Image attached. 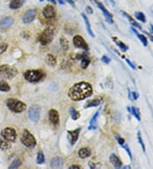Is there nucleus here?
I'll use <instances>...</instances> for the list:
<instances>
[{"mask_svg":"<svg viewBox=\"0 0 153 169\" xmlns=\"http://www.w3.org/2000/svg\"><path fill=\"white\" fill-rule=\"evenodd\" d=\"M147 35H148V37H149V39H150L151 41V42L153 43V36H152V35H151V34H147Z\"/></svg>","mask_w":153,"mask_h":169,"instance_id":"49530a36","label":"nucleus"},{"mask_svg":"<svg viewBox=\"0 0 153 169\" xmlns=\"http://www.w3.org/2000/svg\"><path fill=\"white\" fill-rule=\"evenodd\" d=\"M101 108H99L98 110L95 112V114H94V116L92 117L91 120H90V125H89V129H96L97 125H96V121H97V118L99 116V113L101 112Z\"/></svg>","mask_w":153,"mask_h":169,"instance_id":"412c9836","label":"nucleus"},{"mask_svg":"<svg viewBox=\"0 0 153 169\" xmlns=\"http://www.w3.org/2000/svg\"><path fill=\"white\" fill-rule=\"evenodd\" d=\"M70 114H71V117H72V119L73 120H76L77 119H79L80 113L78 112V111L76 110V108H71Z\"/></svg>","mask_w":153,"mask_h":169,"instance_id":"7c9ffc66","label":"nucleus"},{"mask_svg":"<svg viewBox=\"0 0 153 169\" xmlns=\"http://www.w3.org/2000/svg\"><path fill=\"white\" fill-rule=\"evenodd\" d=\"M101 103V100L99 98L93 99V100H89L87 103L85 104V108H90V107H96Z\"/></svg>","mask_w":153,"mask_h":169,"instance_id":"bb28decb","label":"nucleus"},{"mask_svg":"<svg viewBox=\"0 0 153 169\" xmlns=\"http://www.w3.org/2000/svg\"><path fill=\"white\" fill-rule=\"evenodd\" d=\"M37 15V10L35 9H28L27 11H26V13L23 15L22 21L25 24H29L32 22H33V20L36 18Z\"/></svg>","mask_w":153,"mask_h":169,"instance_id":"1a4fd4ad","label":"nucleus"},{"mask_svg":"<svg viewBox=\"0 0 153 169\" xmlns=\"http://www.w3.org/2000/svg\"><path fill=\"white\" fill-rule=\"evenodd\" d=\"M80 132H81V128H77L73 131H68V139L70 141L71 145H73L76 144V140L78 139V137H79Z\"/></svg>","mask_w":153,"mask_h":169,"instance_id":"ddd939ff","label":"nucleus"},{"mask_svg":"<svg viewBox=\"0 0 153 169\" xmlns=\"http://www.w3.org/2000/svg\"><path fill=\"white\" fill-rule=\"evenodd\" d=\"M44 162V155L42 151H39L37 153V164H43Z\"/></svg>","mask_w":153,"mask_h":169,"instance_id":"f704fd0d","label":"nucleus"},{"mask_svg":"<svg viewBox=\"0 0 153 169\" xmlns=\"http://www.w3.org/2000/svg\"><path fill=\"white\" fill-rule=\"evenodd\" d=\"M122 15H124V16H126V17L128 18V20L129 21V22H130V23H131V24L133 25L134 27H135V28H139V29H142L141 26H140V25H139V23H137V22H135V19L132 18L131 16H130L129 14H127V13L124 12V11H122Z\"/></svg>","mask_w":153,"mask_h":169,"instance_id":"c85d7f7f","label":"nucleus"},{"mask_svg":"<svg viewBox=\"0 0 153 169\" xmlns=\"http://www.w3.org/2000/svg\"><path fill=\"white\" fill-rule=\"evenodd\" d=\"M1 136L3 139H5L9 142H15L17 137L15 130L12 127H6L1 132Z\"/></svg>","mask_w":153,"mask_h":169,"instance_id":"0eeeda50","label":"nucleus"},{"mask_svg":"<svg viewBox=\"0 0 153 169\" xmlns=\"http://www.w3.org/2000/svg\"><path fill=\"white\" fill-rule=\"evenodd\" d=\"M26 0H10L9 8L11 9H17L24 4Z\"/></svg>","mask_w":153,"mask_h":169,"instance_id":"6ab92c4d","label":"nucleus"},{"mask_svg":"<svg viewBox=\"0 0 153 169\" xmlns=\"http://www.w3.org/2000/svg\"><path fill=\"white\" fill-rule=\"evenodd\" d=\"M93 89L90 84L80 82L75 84L68 92V96L73 101H80L92 95Z\"/></svg>","mask_w":153,"mask_h":169,"instance_id":"f257e3e1","label":"nucleus"},{"mask_svg":"<svg viewBox=\"0 0 153 169\" xmlns=\"http://www.w3.org/2000/svg\"><path fill=\"white\" fill-rule=\"evenodd\" d=\"M22 161L20 160V159H15V161H13L12 163L9 165V169H12V168H17V167H19V166H22Z\"/></svg>","mask_w":153,"mask_h":169,"instance_id":"473e14b6","label":"nucleus"},{"mask_svg":"<svg viewBox=\"0 0 153 169\" xmlns=\"http://www.w3.org/2000/svg\"><path fill=\"white\" fill-rule=\"evenodd\" d=\"M18 74V71L15 67L3 64L0 66V77L6 80H11Z\"/></svg>","mask_w":153,"mask_h":169,"instance_id":"7ed1b4c3","label":"nucleus"},{"mask_svg":"<svg viewBox=\"0 0 153 169\" xmlns=\"http://www.w3.org/2000/svg\"><path fill=\"white\" fill-rule=\"evenodd\" d=\"M6 105L9 110L12 111L14 113H22L26 110V108H27L26 103L15 98L7 99Z\"/></svg>","mask_w":153,"mask_h":169,"instance_id":"f03ea898","label":"nucleus"},{"mask_svg":"<svg viewBox=\"0 0 153 169\" xmlns=\"http://www.w3.org/2000/svg\"><path fill=\"white\" fill-rule=\"evenodd\" d=\"M40 112L41 109L37 106H33L29 108L28 110V117L32 121H37L40 118Z\"/></svg>","mask_w":153,"mask_h":169,"instance_id":"9b49d317","label":"nucleus"},{"mask_svg":"<svg viewBox=\"0 0 153 169\" xmlns=\"http://www.w3.org/2000/svg\"><path fill=\"white\" fill-rule=\"evenodd\" d=\"M127 109H128V111L130 112V113L135 116V118H136L139 121L141 120V113H140V109H139L138 108L132 107L131 108H130L129 107H128L127 108Z\"/></svg>","mask_w":153,"mask_h":169,"instance_id":"5701e85b","label":"nucleus"},{"mask_svg":"<svg viewBox=\"0 0 153 169\" xmlns=\"http://www.w3.org/2000/svg\"><path fill=\"white\" fill-rule=\"evenodd\" d=\"M151 31H152V34H153V26L152 25H151Z\"/></svg>","mask_w":153,"mask_h":169,"instance_id":"3c124183","label":"nucleus"},{"mask_svg":"<svg viewBox=\"0 0 153 169\" xmlns=\"http://www.w3.org/2000/svg\"><path fill=\"white\" fill-rule=\"evenodd\" d=\"M54 35H55V28L53 27H48L40 34L39 39H38L40 44L43 45L49 44L53 40Z\"/></svg>","mask_w":153,"mask_h":169,"instance_id":"39448f33","label":"nucleus"},{"mask_svg":"<svg viewBox=\"0 0 153 169\" xmlns=\"http://www.w3.org/2000/svg\"><path fill=\"white\" fill-rule=\"evenodd\" d=\"M73 44H74V45L76 46V48L83 49V50H89L88 44L86 43L84 39H83L82 36H80V35H76V36H74Z\"/></svg>","mask_w":153,"mask_h":169,"instance_id":"9d476101","label":"nucleus"},{"mask_svg":"<svg viewBox=\"0 0 153 169\" xmlns=\"http://www.w3.org/2000/svg\"><path fill=\"white\" fill-rule=\"evenodd\" d=\"M10 90V86L6 81H4L3 80H0V91L1 92H9Z\"/></svg>","mask_w":153,"mask_h":169,"instance_id":"c756f323","label":"nucleus"},{"mask_svg":"<svg viewBox=\"0 0 153 169\" xmlns=\"http://www.w3.org/2000/svg\"><path fill=\"white\" fill-rule=\"evenodd\" d=\"M7 49H8V45H7V44L5 43L0 44V55L3 54V52H5Z\"/></svg>","mask_w":153,"mask_h":169,"instance_id":"4c0bfd02","label":"nucleus"},{"mask_svg":"<svg viewBox=\"0 0 153 169\" xmlns=\"http://www.w3.org/2000/svg\"><path fill=\"white\" fill-rule=\"evenodd\" d=\"M110 161L115 168H121V167H122V161H121V160L119 159V157L116 156L115 154H111V155Z\"/></svg>","mask_w":153,"mask_h":169,"instance_id":"f3484780","label":"nucleus"},{"mask_svg":"<svg viewBox=\"0 0 153 169\" xmlns=\"http://www.w3.org/2000/svg\"><path fill=\"white\" fill-rule=\"evenodd\" d=\"M101 61H103L104 63H106V64H109L111 61V59L108 57V56H106V55H103L102 57H101Z\"/></svg>","mask_w":153,"mask_h":169,"instance_id":"ea45409f","label":"nucleus"},{"mask_svg":"<svg viewBox=\"0 0 153 169\" xmlns=\"http://www.w3.org/2000/svg\"><path fill=\"white\" fill-rule=\"evenodd\" d=\"M112 40H113V41H115V43L116 44V45L119 47L122 52H125V51H127V50H129L128 45H126L125 44L123 43V42H122V41H120V40H117V38L112 37Z\"/></svg>","mask_w":153,"mask_h":169,"instance_id":"b1692460","label":"nucleus"},{"mask_svg":"<svg viewBox=\"0 0 153 169\" xmlns=\"http://www.w3.org/2000/svg\"><path fill=\"white\" fill-rule=\"evenodd\" d=\"M43 16L47 19H53L55 17L56 11L55 9L53 7V5H46L43 9Z\"/></svg>","mask_w":153,"mask_h":169,"instance_id":"f8f14e48","label":"nucleus"},{"mask_svg":"<svg viewBox=\"0 0 153 169\" xmlns=\"http://www.w3.org/2000/svg\"><path fill=\"white\" fill-rule=\"evenodd\" d=\"M124 150H125L126 151H127V153H128V155H129V156L130 157V159H132L133 158V156H132V153H131V151H130V150H129V145H125V144H123L122 145H121Z\"/></svg>","mask_w":153,"mask_h":169,"instance_id":"58836bf2","label":"nucleus"},{"mask_svg":"<svg viewBox=\"0 0 153 169\" xmlns=\"http://www.w3.org/2000/svg\"><path fill=\"white\" fill-rule=\"evenodd\" d=\"M115 138H116V141H117V143H118V144H119L120 145H122L123 144H125V141H124V139H123L122 138H121L120 136H116Z\"/></svg>","mask_w":153,"mask_h":169,"instance_id":"a19ab883","label":"nucleus"},{"mask_svg":"<svg viewBox=\"0 0 153 169\" xmlns=\"http://www.w3.org/2000/svg\"><path fill=\"white\" fill-rule=\"evenodd\" d=\"M60 42H61V45L62 46V48L64 50H67L68 48H69V44H68V41L65 38H61L60 40Z\"/></svg>","mask_w":153,"mask_h":169,"instance_id":"72a5a7b5","label":"nucleus"},{"mask_svg":"<svg viewBox=\"0 0 153 169\" xmlns=\"http://www.w3.org/2000/svg\"><path fill=\"white\" fill-rule=\"evenodd\" d=\"M77 59H81V68L83 69L87 68V67L89 66L90 63V59L88 56V53L84 52L83 54L77 55Z\"/></svg>","mask_w":153,"mask_h":169,"instance_id":"4468645a","label":"nucleus"},{"mask_svg":"<svg viewBox=\"0 0 153 169\" xmlns=\"http://www.w3.org/2000/svg\"><path fill=\"white\" fill-rule=\"evenodd\" d=\"M132 31H133V33L137 36L138 38H139V40H141V42L142 44H143V45L144 46H147V39L146 37L145 36V35H143V34H140L139 33L137 32V30H135V28H131Z\"/></svg>","mask_w":153,"mask_h":169,"instance_id":"a878e982","label":"nucleus"},{"mask_svg":"<svg viewBox=\"0 0 153 169\" xmlns=\"http://www.w3.org/2000/svg\"><path fill=\"white\" fill-rule=\"evenodd\" d=\"M63 166V160L60 157H55L50 161V167L52 168H61Z\"/></svg>","mask_w":153,"mask_h":169,"instance_id":"a211bd4d","label":"nucleus"},{"mask_svg":"<svg viewBox=\"0 0 153 169\" xmlns=\"http://www.w3.org/2000/svg\"><path fill=\"white\" fill-rule=\"evenodd\" d=\"M91 155V150L89 148H82L78 151V156L82 159H85L87 157L90 156Z\"/></svg>","mask_w":153,"mask_h":169,"instance_id":"aec40b11","label":"nucleus"},{"mask_svg":"<svg viewBox=\"0 0 153 169\" xmlns=\"http://www.w3.org/2000/svg\"><path fill=\"white\" fill-rule=\"evenodd\" d=\"M135 18L137 19L138 21H140V22H146V15H145L142 12H139V11L135 12Z\"/></svg>","mask_w":153,"mask_h":169,"instance_id":"2f4dec72","label":"nucleus"},{"mask_svg":"<svg viewBox=\"0 0 153 169\" xmlns=\"http://www.w3.org/2000/svg\"><path fill=\"white\" fill-rule=\"evenodd\" d=\"M10 148H11V145L9 143V141L0 138V149L2 151H7V150H9Z\"/></svg>","mask_w":153,"mask_h":169,"instance_id":"cd10ccee","label":"nucleus"},{"mask_svg":"<svg viewBox=\"0 0 153 169\" xmlns=\"http://www.w3.org/2000/svg\"><path fill=\"white\" fill-rule=\"evenodd\" d=\"M22 145L27 148H34L37 145V141L34 136L28 130H24L21 138Z\"/></svg>","mask_w":153,"mask_h":169,"instance_id":"423d86ee","label":"nucleus"},{"mask_svg":"<svg viewBox=\"0 0 153 169\" xmlns=\"http://www.w3.org/2000/svg\"><path fill=\"white\" fill-rule=\"evenodd\" d=\"M70 169H73V168H81V166H78V165H72V166H71L70 167H69Z\"/></svg>","mask_w":153,"mask_h":169,"instance_id":"c03bdc74","label":"nucleus"},{"mask_svg":"<svg viewBox=\"0 0 153 169\" xmlns=\"http://www.w3.org/2000/svg\"><path fill=\"white\" fill-rule=\"evenodd\" d=\"M45 74L41 70H27L24 74V78L31 83H36L43 80Z\"/></svg>","mask_w":153,"mask_h":169,"instance_id":"20e7f679","label":"nucleus"},{"mask_svg":"<svg viewBox=\"0 0 153 169\" xmlns=\"http://www.w3.org/2000/svg\"><path fill=\"white\" fill-rule=\"evenodd\" d=\"M49 118L50 122L54 125H58L60 121V115L58 111L55 109H50L49 112Z\"/></svg>","mask_w":153,"mask_h":169,"instance_id":"2eb2a0df","label":"nucleus"},{"mask_svg":"<svg viewBox=\"0 0 153 169\" xmlns=\"http://www.w3.org/2000/svg\"><path fill=\"white\" fill-rule=\"evenodd\" d=\"M13 22H14V20H13L12 17L5 16V17L1 19V21H0V28L5 29V28H9L13 24Z\"/></svg>","mask_w":153,"mask_h":169,"instance_id":"dca6fc26","label":"nucleus"},{"mask_svg":"<svg viewBox=\"0 0 153 169\" xmlns=\"http://www.w3.org/2000/svg\"><path fill=\"white\" fill-rule=\"evenodd\" d=\"M91 1L93 3H95V4H96V6L98 7L99 9L102 11V13L104 14L105 17L106 19L107 22H109V23H111V24H112V23H113V16H112V15H111V14L105 8L104 5H103L101 3H100V2H98L97 0H91Z\"/></svg>","mask_w":153,"mask_h":169,"instance_id":"6e6552de","label":"nucleus"},{"mask_svg":"<svg viewBox=\"0 0 153 169\" xmlns=\"http://www.w3.org/2000/svg\"><path fill=\"white\" fill-rule=\"evenodd\" d=\"M45 61L46 63L49 66H51V67H55L56 63H57V60H56V57H55V55H51V54H49V55H47L45 58Z\"/></svg>","mask_w":153,"mask_h":169,"instance_id":"4be33fe9","label":"nucleus"},{"mask_svg":"<svg viewBox=\"0 0 153 169\" xmlns=\"http://www.w3.org/2000/svg\"><path fill=\"white\" fill-rule=\"evenodd\" d=\"M86 10H87V11H88V13H89V14H90V15H91V14H93V10H92V9L89 6L86 7Z\"/></svg>","mask_w":153,"mask_h":169,"instance_id":"37998d69","label":"nucleus"},{"mask_svg":"<svg viewBox=\"0 0 153 169\" xmlns=\"http://www.w3.org/2000/svg\"><path fill=\"white\" fill-rule=\"evenodd\" d=\"M40 1H41V2H43V0H40Z\"/></svg>","mask_w":153,"mask_h":169,"instance_id":"603ef678","label":"nucleus"},{"mask_svg":"<svg viewBox=\"0 0 153 169\" xmlns=\"http://www.w3.org/2000/svg\"><path fill=\"white\" fill-rule=\"evenodd\" d=\"M128 91H129V99H130L131 101H135V100H137L138 98H139V94H138V92H131L130 91H129V89L128 90Z\"/></svg>","mask_w":153,"mask_h":169,"instance_id":"c9c22d12","label":"nucleus"},{"mask_svg":"<svg viewBox=\"0 0 153 169\" xmlns=\"http://www.w3.org/2000/svg\"><path fill=\"white\" fill-rule=\"evenodd\" d=\"M137 138H138V141H139V143H140V145H141L142 150H143V151H144V152H146V146H145V144H144V142H143V139H142V138H141V132H140V131H138Z\"/></svg>","mask_w":153,"mask_h":169,"instance_id":"e433bc0d","label":"nucleus"},{"mask_svg":"<svg viewBox=\"0 0 153 169\" xmlns=\"http://www.w3.org/2000/svg\"><path fill=\"white\" fill-rule=\"evenodd\" d=\"M58 2L60 3H61V4H64V0H58Z\"/></svg>","mask_w":153,"mask_h":169,"instance_id":"8fccbe9b","label":"nucleus"},{"mask_svg":"<svg viewBox=\"0 0 153 169\" xmlns=\"http://www.w3.org/2000/svg\"><path fill=\"white\" fill-rule=\"evenodd\" d=\"M48 1H49V2L53 3V4H56V1H55V0H48Z\"/></svg>","mask_w":153,"mask_h":169,"instance_id":"09e8293b","label":"nucleus"},{"mask_svg":"<svg viewBox=\"0 0 153 169\" xmlns=\"http://www.w3.org/2000/svg\"><path fill=\"white\" fill-rule=\"evenodd\" d=\"M125 60H126V61H127V63H128V64H129V66H130V67H131L132 68H134V69H135V64H133V63H132L131 61H130V60H129V59L126 58Z\"/></svg>","mask_w":153,"mask_h":169,"instance_id":"79ce46f5","label":"nucleus"},{"mask_svg":"<svg viewBox=\"0 0 153 169\" xmlns=\"http://www.w3.org/2000/svg\"><path fill=\"white\" fill-rule=\"evenodd\" d=\"M82 17H83V21H84V23H85V26H86V29H87V32L89 33V34L91 36V37H94L95 35H94V34H93V32H92V29H91V26H90V23H89V19L87 18V16H86L84 14H82Z\"/></svg>","mask_w":153,"mask_h":169,"instance_id":"393cba45","label":"nucleus"},{"mask_svg":"<svg viewBox=\"0 0 153 169\" xmlns=\"http://www.w3.org/2000/svg\"><path fill=\"white\" fill-rule=\"evenodd\" d=\"M89 166H90V168H95V164H93L92 161H90V162H89Z\"/></svg>","mask_w":153,"mask_h":169,"instance_id":"de8ad7c7","label":"nucleus"},{"mask_svg":"<svg viewBox=\"0 0 153 169\" xmlns=\"http://www.w3.org/2000/svg\"><path fill=\"white\" fill-rule=\"evenodd\" d=\"M67 3H69L71 4V5H72V6H74V1L73 0H66Z\"/></svg>","mask_w":153,"mask_h":169,"instance_id":"a18cd8bd","label":"nucleus"}]
</instances>
